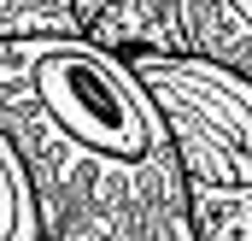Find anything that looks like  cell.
I'll return each mask as SVG.
<instances>
[{
	"instance_id": "4",
	"label": "cell",
	"mask_w": 252,
	"mask_h": 241,
	"mask_svg": "<svg viewBox=\"0 0 252 241\" xmlns=\"http://www.w3.org/2000/svg\"><path fill=\"white\" fill-rule=\"evenodd\" d=\"M82 30L118 53H182L176 36V0H76Z\"/></svg>"
},
{
	"instance_id": "3",
	"label": "cell",
	"mask_w": 252,
	"mask_h": 241,
	"mask_svg": "<svg viewBox=\"0 0 252 241\" xmlns=\"http://www.w3.org/2000/svg\"><path fill=\"white\" fill-rule=\"evenodd\" d=\"M176 36L182 53L252 82V0H176Z\"/></svg>"
},
{
	"instance_id": "7",
	"label": "cell",
	"mask_w": 252,
	"mask_h": 241,
	"mask_svg": "<svg viewBox=\"0 0 252 241\" xmlns=\"http://www.w3.org/2000/svg\"><path fill=\"white\" fill-rule=\"evenodd\" d=\"M47 241H53V236H47Z\"/></svg>"
},
{
	"instance_id": "2",
	"label": "cell",
	"mask_w": 252,
	"mask_h": 241,
	"mask_svg": "<svg viewBox=\"0 0 252 241\" xmlns=\"http://www.w3.org/2000/svg\"><path fill=\"white\" fill-rule=\"evenodd\" d=\"M182 141L199 241H252V82L199 53H129Z\"/></svg>"
},
{
	"instance_id": "6",
	"label": "cell",
	"mask_w": 252,
	"mask_h": 241,
	"mask_svg": "<svg viewBox=\"0 0 252 241\" xmlns=\"http://www.w3.org/2000/svg\"><path fill=\"white\" fill-rule=\"evenodd\" d=\"M82 12L76 0H0V41L18 36H76Z\"/></svg>"
},
{
	"instance_id": "5",
	"label": "cell",
	"mask_w": 252,
	"mask_h": 241,
	"mask_svg": "<svg viewBox=\"0 0 252 241\" xmlns=\"http://www.w3.org/2000/svg\"><path fill=\"white\" fill-rule=\"evenodd\" d=\"M0 241H47V218H41L30 165L6 129H0Z\"/></svg>"
},
{
	"instance_id": "1",
	"label": "cell",
	"mask_w": 252,
	"mask_h": 241,
	"mask_svg": "<svg viewBox=\"0 0 252 241\" xmlns=\"http://www.w3.org/2000/svg\"><path fill=\"white\" fill-rule=\"evenodd\" d=\"M0 129L30 165L53 241H199L158 94L88 30L0 41Z\"/></svg>"
}]
</instances>
